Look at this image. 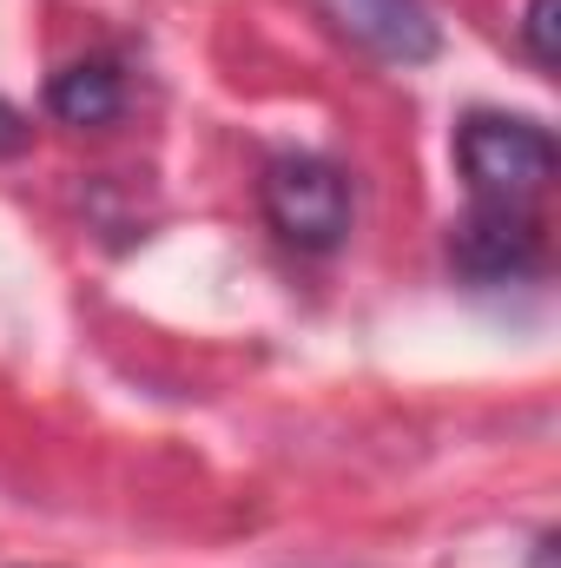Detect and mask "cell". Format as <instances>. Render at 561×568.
<instances>
[{
	"instance_id": "obj_2",
	"label": "cell",
	"mask_w": 561,
	"mask_h": 568,
	"mask_svg": "<svg viewBox=\"0 0 561 568\" xmlns=\"http://www.w3.org/2000/svg\"><path fill=\"white\" fill-rule=\"evenodd\" d=\"M265 219L278 225L284 245L297 252H330L350 232V179L330 159H278L265 172Z\"/></svg>"
},
{
	"instance_id": "obj_8",
	"label": "cell",
	"mask_w": 561,
	"mask_h": 568,
	"mask_svg": "<svg viewBox=\"0 0 561 568\" xmlns=\"http://www.w3.org/2000/svg\"><path fill=\"white\" fill-rule=\"evenodd\" d=\"M536 568H555V536H542V542H536Z\"/></svg>"
},
{
	"instance_id": "obj_5",
	"label": "cell",
	"mask_w": 561,
	"mask_h": 568,
	"mask_svg": "<svg viewBox=\"0 0 561 568\" xmlns=\"http://www.w3.org/2000/svg\"><path fill=\"white\" fill-rule=\"evenodd\" d=\"M120 106H126V80L113 60H80V67L53 73V87H47V113L67 126H113Z\"/></svg>"
},
{
	"instance_id": "obj_6",
	"label": "cell",
	"mask_w": 561,
	"mask_h": 568,
	"mask_svg": "<svg viewBox=\"0 0 561 568\" xmlns=\"http://www.w3.org/2000/svg\"><path fill=\"white\" fill-rule=\"evenodd\" d=\"M522 47H529V60L549 73L561 60V0H529V13H522Z\"/></svg>"
},
{
	"instance_id": "obj_3",
	"label": "cell",
	"mask_w": 561,
	"mask_h": 568,
	"mask_svg": "<svg viewBox=\"0 0 561 568\" xmlns=\"http://www.w3.org/2000/svg\"><path fill=\"white\" fill-rule=\"evenodd\" d=\"M456 272H469L476 284H502V278H529L542 265V232L529 219V205H476L456 239H449Z\"/></svg>"
},
{
	"instance_id": "obj_4",
	"label": "cell",
	"mask_w": 561,
	"mask_h": 568,
	"mask_svg": "<svg viewBox=\"0 0 561 568\" xmlns=\"http://www.w3.org/2000/svg\"><path fill=\"white\" fill-rule=\"evenodd\" d=\"M324 7H330V20H337L357 47H370V53L390 60V67H422V60H436V20H429L422 0H324Z\"/></svg>"
},
{
	"instance_id": "obj_7",
	"label": "cell",
	"mask_w": 561,
	"mask_h": 568,
	"mask_svg": "<svg viewBox=\"0 0 561 568\" xmlns=\"http://www.w3.org/2000/svg\"><path fill=\"white\" fill-rule=\"evenodd\" d=\"M27 140H33V126L0 100V159H13V152H27Z\"/></svg>"
},
{
	"instance_id": "obj_1",
	"label": "cell",
	"mask_w": 561,
	"mask_h": 568,
	"mask_svg": "<svg viewBox=\"0 0 561 568\" xmlns=\"http://www.w3.org/2000/svg\"><path fill=\"white\" fill-rule=\"evenodd\" d=\"M456 165L476 205H536L555 179V140L516 113H469L456 133Z\"/></svg>"
}]
</instances>
